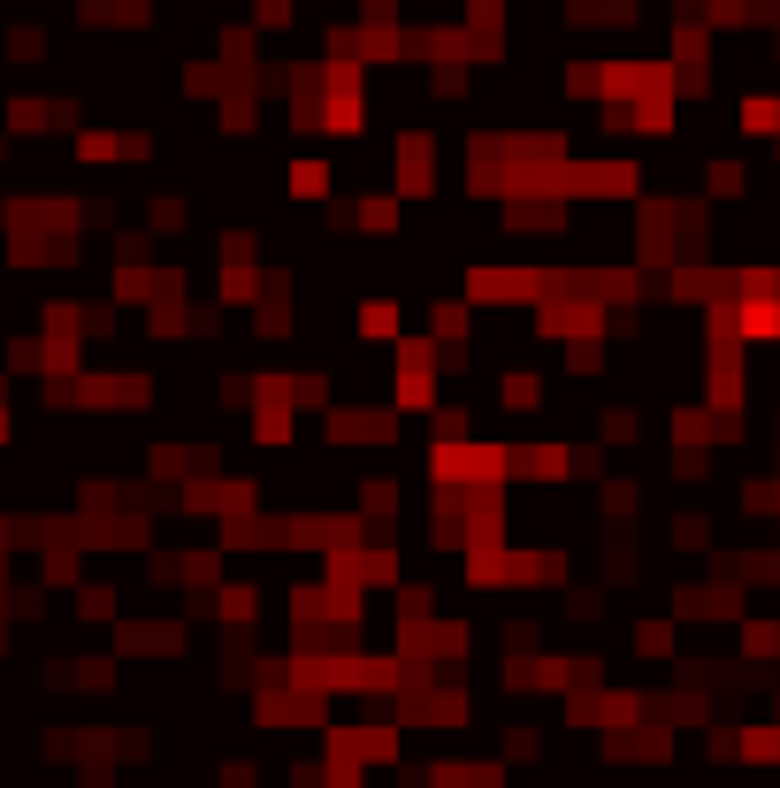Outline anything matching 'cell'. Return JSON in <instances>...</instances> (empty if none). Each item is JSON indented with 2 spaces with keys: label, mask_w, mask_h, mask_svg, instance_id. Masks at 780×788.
Instances as JSON below:
<instances>
[{
  "label": "cell",
  "mask_w": 780,
  "mask_h": 788,
  "mask_svg": "<svg viewBox=\"0 0 780 788\" xmlns=\"http://www.w3.org/2000/svg\"><path fill=\"white\" fill-rule=\"evenodd\" d=\"M437 191V146L429 131H406L398 139V199H429Z\"/></svg>",
  "instance_id": "cell-2"
},
{
  "label": "cell",
  "mask_w": 780,
  "mask_h": 788,
  "mask_svg": "<svg viewBox=\"0 0 780 788\" xmlns=\"http://www.w3.org/2000/svg\"><path fill=\"white\" fill-rule=\"evenodd\" d=\"M321 191H329V168H321V161H292V199H321Z\"/></svg>",
  "instance_id": "cell-5"
},
{
  "label": "cell",
  "mask_w": 780,
  "mask_h": 788,
  "mask_svg": "<svg viewBox=\"0 0 780 788\" xmlns=\"http://www.w3.org/2000/svg\"><path fill=\"white\" fill-rule=\"evenodd\" d=\"M360 337H398V307L391 299H367L360 307Z\"/></svg>",
  "instance_id": "cell-6"
},
{
  "label": "cell",
  "mask_w": 780,
  "mask_h": 788,
  "mask_svg": "<svg viewBox=\"0 0 780 788\" xmlns=\"http://www.w3.org/2000/svg\"><path fill=\"white\" fill-rule=\"evenodd\" d=\"M329 429H337V445H391V414H360V406H337Z\"/></svg>",
  "instance_id": "cell-3"
},
{
  "label": "cell",
  "mask_w": 780,
  "mask_h": 788,
  "mask_svg": "<svg viewBox=\"0 0 780 788\" xmlns=\"http://www.w3.org/2000/svg\"><path fill=\"white\" fill-rule=\"evenodd\" d=\"M743 131H750V139H780V100L773 92H750V100H743Z\"/></svg>",
  "instance_id": "cell-4"
},
{
  "label": "cell",
  "mask_w": 780,
  "mask_h": 788,
  "mask_svg": "<svg viewBox=\"0 0 780 788\" xmlns=\"http://www.w3.org/2000/svg\"><path fill=\"white\" fill-rule=\"evenodd\" d=\"M437 368H444V352L429 337H398V383H391L398 414H429L437 406Z\"/></svg>",
  "instance_id": "cell-1"
},
{
  "label": "cell",
  "mask_w": 780,
  "mask_h": 788,
  "mask_svg": "<svg viewBox=\"0 0 780 788\" xmlns=\"http://www.w3.org/2000/svg\"><path fill=\"white\" fill-rule=\"evenodd\" d=\"M704 184H712V199H743V161H712Z\"/></svg>",
  "instance_id": "cell-7"
},
{
  "label": "cell",
  "mask_w": 780,
  "mask_h": 788,
  "mask_svg": "<svg viewBox=\"0 0 780 788\" xmlns=\"http://www.w3.org/2000/svg\"><path fill=\"white\" fill-rule=\"evenodd\" d=\"M253 15H261V23H268V31H284V23H292V15H299V0H253Z\"/></svg>",
  "instance_id": "cell-8"
}]
</instances>
